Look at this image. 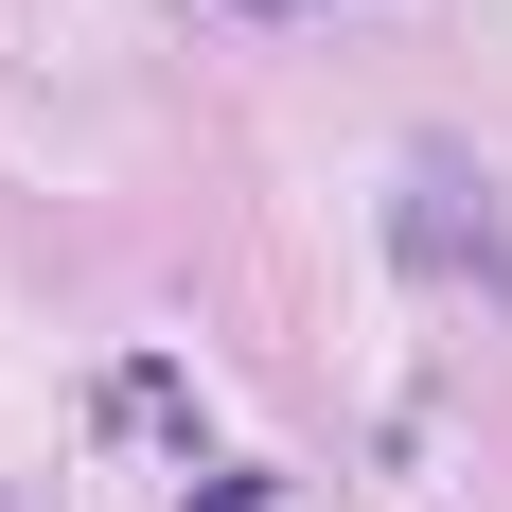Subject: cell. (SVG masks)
Masks as SVG:
<instances>
[{
  "instance_id": "6da1fadb",
  "label": "cell",
  "mask_w": 512,
  "mask_h": 512,
  "mask_svg": "<svg viewBox=\"0 0 512 512\" xmlns=\"http://www.w3.org/2000/svg\"><path fill=\"white\" fill-rule=\"evenodd\" d=\"M177 407H195V389H177V354H124V371H106V424H177Z\"/></svg>"
},
{
  "instance_id": "7a4b0ae2",
  "label": "cell",
  "mask_w": 512,
  "mask_h": 512,
  "mask_svg": "<svg viewBox=\"0 0 512 512\" xmlns=\"http://www.w3.org/2000/svg\"><path fill=\"white\" fill-rule=\"evenodd\" d=\"M265 495H283V477H195L177 512H265Z\"/></svg>"
},
{
  "instance_id": "3957f363",
  "label": "cell",
  "mask_w": 512,
  "mask_h": 512,
  "mask_svg": "<svg viewBox=\"0 0 512 512\" xmlns=\"http://www.w3.org/2000/svg\"><path fill=\"white\" fill-rule=\"evenodd\" d=\"M248 18H283V0H248Z\"/></svg>"
}]
</instances>
